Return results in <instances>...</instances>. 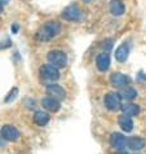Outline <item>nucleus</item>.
<instances>
[{
	"label": "nucleus",
	"mask_w": 146,
	"mask_h": 154,
	"mask_svg": "<svg viewBox=\"0 0 146 154\" xmlns=\"http://www.w3.org/2000/svg\"><path fill=\"white\" fill-rule=\"evenodd\" d=\"M34 122L36 123L38 126H45V125H48V122H49V115L47 114L45 112H36L35 114H34Z\"/></svg>",
	"instance_id": "a211bd4d"
},
{
	"label": "nucleus",
	"mask_w": 146,
	"mask_h": 154,
	"mask_svg": "<svg viewBox=\"0 0 146 154\" xmlns=\"http://www.w3.org/2000/svg\"><path fill=\"white\" fill-rule=\"evenodd\" d=\"M59 23L57 21H47L43 26L38 30L36 32V39L45 42V40H50L52 38H54L57 34L59 32Z\"/></svg>",
	"instance_id": "f257e3e1"
},
{
	"label": "nucleus",
	"mask_w": 146,
	"mask_h": 154,
	"mask_svg": "<svg viewBox=\"0 0 146 154\" xmlns=\"http://www.w3.org/2000/svg\"><path fill=\"white\" fill-rule=\"evenodd\" d=\"M83 2H84V3H89V2H91V0H83Z\"/></svg>",
	"instance_id": "393cba45"
},
{
	"label": "nucleus",
	"mask_w": 146,
	"mask_h": 154,
	"mask_svg": "<svg viewBox=\"0 0 146 154\" xmlns=\"http://www.w3.org/2000/svg\"><path fill=\"white\" fill-rule=\"evenodd\" d=\"M110 12L114 16H122L124 13V4L120 0H113L110 3Z\"/></svg>",
	"instance_id": "f3484780"
},
{
	"label": "nucleus",
	"mask_w": 146,
	"mask_h": 154,
	"mask_svg": "<svg viewBox=\"0 0 146 154\" xmlns=\"http://www.w3.org/2000/svg\"><path fill=\"white\" fill-rule=\"evenodd\" d=\"M131 83V78L122 72H113L110 75V84L115 88H123Z\"/></svg>",
	"instance_id": "39448f33"
},
{
	"label": "nucleus",
	"mask_w": 146,
	"mask_h": 154,
	"mask_svg": "<svg viewBox=\"0 0 146 154\" xmlns=\"http://www.w3.org/2000/svg\"><path fill=\"white\" fill-rule=\"evenodd\" d=\"M17 92H18V89L14 88V89H13V92H11L9 95H8V97L5 98V101L8 102V101H11V98H14V95H17Z\"/></svg>",
	"instance_id": "aec40b11"
},
{
	"label": "nucleus",
	"mask_w": 146,
	"mask_h": 154,
	"mask_svg": "<svg viewBox=\"0 0 146 154\" xmlns=\"http://www.w3.org/2000/svg\"><path fill=\"white\" fill-rule=\"evenodd\" d=\"M3 7H4V5H3L2 3H0V13H2V11H3Z\"/></svg>",
	"instance_id": "b1692460"
},
{
	"label": "nucleus",
	"mask_w": 146,
	"mask_h": 154,
	"mask_svg": "<svg viewBox=\"0 0 146 154\" xmlns=\"http://www.w3.org/2000/svg\"><path fill=\"white\" fill-rule=\"evenodd\" d=\"M120 96H119V93H115V92H109V93H106L105 97H104V104L105 106L109 110H118L120 106Z\"/></svg>",
	"instance_id": "20e7f679"
},
{
	"label": "nucleus",
	"mask_w": 146,
	"mask_h": 154,
	"mask_svg": "<svg viewBox=\"0 0 146 154\" xmlns=\"http://www.w3.org/2000/svg\"><path fill=\"white\" fill-rule=\"evenodd\" d=\"M96 66L100 71H106L110 66V56L107 53H100L96 58Z\"/></svg>",
	"instance_id": "f8f14e48"
},
{
	"label": "nucleus",
	"mask_w": 146,
	"mask_h": 154,
	"mask_svg": "<svg viewBox=\"0 0 146 154\" xmlns=\"http://www.w3.org/2000/svg\"><path fill=\"white\" fill-rule=\"evenodd\" d=\"M61 16H62V18H65L67 21H79L81 17V11L78 5L72 4V5H68L62 11Z\"/></svg>",
	"instance_id": "423d86ee"
},
{
	"label": "nucleus",
	"mask_w": 146,
	"mask_h": 154,
	"mask_svg": "<svg viewBox=\"0 0 146 154\" xmlns=\"http://www.w3.org/2000/svg\"><path fill=\"white\" fill-rule=\"evenodd\" d=\"M127 146L132 150H141L145 146V140L140 136H131L127 137Z\"/></svg>",
	"instance_id": "9b49d317"
},
{
	"label": "nucleus",
	"mask_w": 146,
	"mask_h": 154,
	"mask_svg": "<svg viewBox=\"0 0 146 154\" xmlns=\"http://www.w3.org/2000/svg\"><path fill=\"white\" fill-rule=\"evenodd\" d=\"M102 47H106V49H111V47H113V40L109 39V40H105L104 43H102Z\"/></svg>",
	"instance_id": "6ab92c4d"
},
{
	"label": "nucleus",
	"mask_w": 146,
	"mask_h": 154,
	"mask_svg": "<svg viewBox=\"0 0 146 154\" xmlns=\"http://www.w3.org/2000/svg\"><path fill=\"white\" fill-rule=\"evenodd\" d=\"M117 154H128V153H127V152H123V150H120V152H118Z\"/></svg>",
	"instance_id": "4be33fe9"
},
{
	"label": "nucleus",
	"mask_w": 146,
	"mask_h": 154,
	"mask_svg": "<svg viewBox=\"0 0 146 154\" xmlns=\"http://www.w3.org/2000/svg\"><path fill=\"white\" fill-rule=\"evenodd\" d=\"M47 58H48L50 65H53L54 67H57V69L65 67L67 63V57L62 51H50L48 53V56H47Z\"/></svg>",
	"instance_id": "f03ea898"
},
{
	"label": "nucleus",
	"mask_w": 146,
	"mask_h": 154,
	"mask_svg": "<svg viewBox=\"0 0 146 154\" xmlns=\"http://www.w3.org/2000/svg\"><path fill=\"white\" fill-rule=\"evenodd\" d=\"M47 95L50 96V97H53L56 98V100H63V98L66 97V91L63 89L61 85H58V84H49L48 87H47Z\"/></svg>",
	"instance_id": "1a4fd4ad"
},
{
	"label": "nucleus",
	"mask_w": 146,
	"mask_h": 154,
	"mask_svg": "<svg viewBox=\"0 0 146 154\" xmlns=\"http://www.w3.org/2000/svg\"><path fill=\"white\" fill-rule=\"evenodd\" d=\"M0 134H2V137L4 140H7V141H16V140H18V137H20L18 130H17L14 126H11V125L3 126Z\"/></svg>",
	"instance_id": "0eeeda50"
},
{
	"label": "nucleus",
	"mask_w": 146,
	"mask_h": 154,
	"mask_svg": "<svg viewBox=\"0 0 146 154\" xmlns=\"http://www.w3.org/2000/svg\"><path fill=\"white\" fill-rule=\"evenodd\" d=\"M41 105L43 108L47 109L48 112H58L59 108H61V105H59V101L56 100V98L50 97V96H47L41 100Z\"/></svg>",
	"instance_id": "9d476101"
},
{
	"label": "nucleus",
	"mask_w": 146,
	"mask_h": 154,
	"mask_svg": "<svg viewBox=\"0 0 146 154\" xmlns=\"http://www.w3.org/2000/svg\"><path fill=\"white\" fill-rule=\"evenodd\" d=\"M118 123H119L120 128L126 132H131L133 130V121H132L131 117H128V115H124V114L120 115L119 119H118Z\"/></svg>",
	"instance_id": "ddd939ff"
},
{
	"label": "nucleus",
	"mask_w": 146,
	"mask_h": 154,
	"mask_svg": "<svg viewBox=\"0 0 146 154\" xmlns=\"http://www.w3.org/2000/svg\"><path fill=\"white\" fill-rule=\"evenodd\" d=\"M119 96H120V98H123V100H126V101H131L137 96V91L132 87H124L122 91L119 92Z\"/></svg>",
	"instance_id": "dca6fc26"
},
{
	"label": "nucleus",
	"mask_w": 146,
	"mask_h": 154,
	"mask_svg": "<svg viewBox=\"0 0 146 154\" xmlns=\"http://www.w3.org/2000/svg\"><path fill=\"white\" fill-rule=\"evenodd\" d=\"M110 145L114 149H117V150L120 152L123 148H126L127 137L124 135L119 134V132H114V134H111V136H110Z\"/></svg>",
	"instance_id": "6e6552de"
},
{
	"label": "nucleus",
	"mask_w": 146,
	"mask_h": 154,
	"mask_svg": "<svg viewBox=\"0 0 146 154\" xmlns=\"http://www.w3.org/2000/svg\"><path fill=\"white\" fill-rule=\"evenodd\" d=\"M128 53H129V48L126 43H123L122 45H119L117 51H115V58L118 60L119 62H124L128 58Z\"/></svg>",
	"instance_id": "4468645a"
},
{
	"label": "nucleus",
	"mask_w": 146,
	"mask_h": 154,
	"mask_svg": "<svg viewBox=\"0 0 146 154\" xmlns=\"http://www.w3.org/2000/svg\"><path fill=\"white\" fill-rule=\"evenodd\" d=\"M8 2H9V0H0V3H2L3 5H5V4H7Z\"/></svg>",
	"instance_id": "412c9836"
},
{
	"label": "nucleus",
	"mask_w": 146,
	"mask_h": 154,
	"mask_svg": "<svg viewBox=\"0 0 146 154\" xmlns=\"http://www.w3.org/2000/svg\"><path fill=\"white\" fill-rule=\"evenodd\" d=\"M122 112L124 115H128V117H135V115L140 114V106L135 105V104H124L120 106Z\"/></svg>",
	"instance_id": "2eb2a0df"
},
{
	"label": "nucleus",
	"mask_w": 146,
	"mask_h": 154,
	"mask_svg": "<svg viewBox=\"0 0 146 154\" xmlns=\"http://www.w3.org/2000/svg\"><path fill=\"white\" fill-rule=\"evenodd\" d=\"M17 30H18V26H17V25H14V27H13V31L16 32V31H17Z\"/></svg>",
	"instance_id": "5701e85b"
},
{
	"label": "nucleus",
	"mask_w": 146,
	"mask_h": 154,
	"mask_svg": "<svg viewBox=\"0 0 146 154\" xmlns=\"http://www.w3.org/2000/svg\"><path fill=\"white\" fill-rule=\"evenodd\" d=\"M40 75L43 79L45 80H50V82H54V80H57L59 78V71L57 67H54L53 65H50V63H48V65H43L40 66Z\"/></svg>",
	"instance_id": "7ed1b4c3"
}]
</instances>
